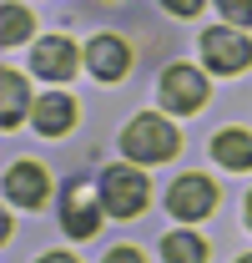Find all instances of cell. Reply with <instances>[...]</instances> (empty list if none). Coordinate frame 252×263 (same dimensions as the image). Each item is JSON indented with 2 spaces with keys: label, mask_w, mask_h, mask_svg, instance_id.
I'll return each instance as SVG.
<instances>
[{
  "label": "cell",
  "mask_w": 252,
  "mask_h": 263,
  "mask_svg": "<svg viewBox=\"0 0 252 263\" xmlns=\"http://www.w3.org/2000/svg\"><path fill=\"white\" fill-rule=\"evenodd\" d=\"M177 147H182L177 127L166 117H152V111L131 117V127L121 132V152L131 162H166V157H177Z\"/></svg>",
  "instance_id": "1"
},
{
  "label": "cell",
  "mask_w": 252,
  "mask_h": 263,
  "mask_svg": "<svg viewBox=\"0 0 252 263\" xmlns=\"http://www.w3.org/2000/svg\"><path fill=\"white\" fill-rule=\"evenodd\" d=\"M146 197H152V182L141 172H131V167H106L101 172V208L111 218H136L146 208Z\"/></svg>",
  "instance_id": "2"
},
{
  "label": "cell",
  "mask_w": 252,
  "mask_h": 263,
  "mask_svg": "<svg viewBox=\"0 0 252 263\" xmlns=\"http://www.w3.org/2000/svg\"><path fill=\"white\" fill-rule=\"evenodd\" d=\"M202 56H207L212 71L232 76V71H247L252 66V46H247V35H237L232 26H212L202 35Z\"/></svg>",
  "instance_id": "3"
},
{
  "label": "cell",
  "mask_w": 252,
  "mask_h": 263,
  "mask_svg": "<svg viewBox=\"0 0 252 263\" xmlns=\"http://www.w3.org/2000/svg\"><path fill=\"white\" fill-rule=\"evenodd\" d=\"M207 101V76L192 66H166L161 71V106L166 111H197Z\"/></svg>",
  "instance_id": "4"
},
{
  "label": "cell",
  "mask_w": 252,
  "mask_h": 263,
  "mask_svg": "<svg viewBox=\"0 0 252 263\" xmlns=\"http://www.w3.org/2000/svg\"><path fill=\"white\" fill-rule=\"evenodd\" d=\"M217 208V187L207 182V177H182V182H172V193H166V213L172 218H182V223H197V218H207Z\"/></svg>",
  "instance_id": "5"
},
{
  "label": "cell",
  "mask_w": 252,
  "mask_h": 263,
  "mask_svg": "<svg viewBox=\"0 0 252 263\" xmlns=\"http://www.w3.org/2000/svg\"><path fill=\"white\" fill-rule=\"evenodd\" d=\"M31 71H35V76H46V81H71V76H76V46H71L66 35H46V41H35Z\"/></svg>",
  "instance_id": "6"
},
{
  "label": "cell",
  "mask_w": 252,
  "mask_h": 263,
  "mask_svg": "<svg viewBox=\"0 0 252 263\" xmlns=\"http://www.w3.org/2000/svg\"><path fill=\"white\" fill-rule=\"evenodd\" d=\"M46 193H51V182H46V167L40 162H15L5 172V197L15 208H40Z\"/></svg>",
  "instance_id": "7"
},
{
  "label": "cell",
  "mask_w": 252,
  "mask_h": 263,
  "mask_svg": "<svg viewBox=\"0 0 252 263\" xmlns=\"http://www.w3.org/2000/svg\"><path fill=\"white\" fill-rule=\"evenodd\" d=\"M61 223H66L71 238H91V233L101 228V208L91 202L86 182H71V187H66V213H61Z\"/></svg>",
  "instance_id": "8"
},
{
  "label": "cell",
  "mask_w": 252,
  "mask_h": 263,
  "mask_svg": "<svg viewBox=\"0 0 252 263\" xmlns=\"http://www.w3.org/2000/svg\"><path fill=\"white\" fill-rule=\"evenodd\" d=\"M86 66H91L101 81H116V76H126V66H131V51H126V41H116V35H96L91 46H86Z\"/></svg>",
  "instance_id": "9"
},
{
  "label": "cell",
  "mask_w": 252,
  "mask_h": 263,
  "mask_svg": "<svg viewBox=\"0 0 252 263\" xmlns=\"http://www.w3.org/2000/svg\"><path fill=\"white\" fill-rule=\"evenodd\" d=\"M31 117H35V132L61 137V132H71V122H76V101L61 97V91H46V97L31 106Z\"/></svg>",
  "instance_id": "10"
},
{
  "label": "cell",
  "mask_w": 252,
  "mask_h": 263,
  "mask_svg": "<svg viewBox=\"0 0 252 263\" xmlns=\"http://www.w3.org/2000/svg\"><path fill=\"white\" fill-rule=\"evenodd\" d=\"M212 157H217L222 167H232V172L252 167V132H242V127L217 132V142H212Z\"/></svg>",
  "instance_id": "11"
},
{
  "label": "cell",
  "mask_w": 252,
  "mask_h": 263,
  "mask_svg": "<svg viewBox=\"0 0 252 263\" xmlns=\"http://www.w3.org/2000/svg\"><path fill=\"white\" fill-rule=\"evenodd\" d=\"M161 253H166V263H207V243L197 233H166Z\"/></svg>",
  "instance_id": "12"
},
{
  "label": "cell",
  "mask_w": 252,
  "mask_h": 263,
  "mask_svg": "<svg viewBox=\"0 0 252 263\" xmlns=\"http://www.w3.org/2000/svg\"><path fill=\"white\" fill-rule=\"evenodd\" d=\"M0 86H5V117H0V122H5V127H15V122L26 117V81H20L15 71H5V76H0Z\"/></svg>",
  "instance_id": "13"
},
{
  "label": "cell",
  "mask_w": 252,
  "mask_h": 263,
  "mask_svg": "<svg viewBox=\"0 0 252 263\" xmlns=\"http://www.w3.org/2000/svg\"><path fill=\"white\" fill-rule=\"evenodd\" d=\"M31 35V15L20 10V5H5V26H0V41L5 46H15V41H26Z\"/></svg>",
  "instance_id": "14"
},
{
  "label": "cell",
  "mask_w": 252,
  "mask_h": 263,
  "mask_svg": "<svg viewBox=\"0 0 252 263\" xmlns=\"http://www.w3.org/2000/svg\"><path fill=\"white\" fill-rule=\"evenodd\" d=\"M227 26H252V0H217Z\"/></svg>",
  "instance_id": "15"
},
{
  "label": "cell",
  "mask_w": 252,
  "mask_h": 263,
  "mask_svg": "<svg viewBox=\"0 0 252 263\" xmlns=\"http://www.w3.org/2000/svg\"><path fill=\"white\" fill-rule=\"evenodd\" d=\"M161 5H166L172 15H197V10H202V0H161Z\"/></svg>",
  "instance_id": "16"
},
{
  "label": "cell",
  "mask_w": 252,
  "mask_h": 263,
  "mask_svg": "<svg viewBox=\"0 0 252 263\" xmlns=\"http://www.w3.org/2000/svg\"><path fill=\"white\" fill-rule=\"evenodd\" d=\"M106 263H141V253H136V248H111Z\"/></svg>",
  "instance_id": "17"
},
{
  "label": "cell",
  "mask_w": 252,
  "mask_h": 263,
  "mask_svg": "<svg viewBox=\"0 0 252 263\" xmlns=\"http://www.w3.org/2000/svg\"><path fill=\"white\" fill-rule=\"evenodd\" d=\"M40 263H76V258H71V253H46Z\"/></svg>",
  "instance_id": "18"
},
{
  "label": "cell",
  "mask_w": 252,
  "mask_h": 263,
  "mask_svg": "<svg viewBox=\"0 0 252 263\" xmlns=\"http://www.w3.org/2000/svg\"><path fill=\"white\" fill-rule=\"evenodd\" d=\"M247 223H252V193H247Z\"/></svg>",
  "instance_id": "19"
},
{
  "label": "cell",
  "mask_w": 252,
  "mask_h": 263,
  "mask_svg": "<svg viewBox=\"0 0 252 263\" xmlns=\"http://www.w3.org/2000/svg\"><path fill=\"white\" fill-rule=\"evenodd\" d=\"M237 263H252V253H247V258H237Z\"/></svg>",
  "instance_id": "20"
}]
</instances>
